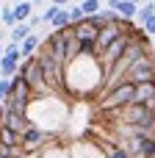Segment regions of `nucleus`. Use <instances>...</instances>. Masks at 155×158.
<instances>
[{
    "mask_svg": "<svg viewBox=\"0 0 155 158\" xmlns=\"http://www.w3.org/2000/svg\"><path fill=\"white\" fill-rule=\"evenodd\" d=\"M22 78H25V83L31 86V92H33V100L36 97H53V89L44 83V75H42V67H39V61H36V56H31V58H25L22 64H19V69H17Z\"/></svg>",
    "mask_w": 155,
    "mask_h": 158,
    "instance_id": "nucleus-1",
    "label": "nucleus"
},
{
    "mask_svg": "<svg viewBox=\"0 0 155 158\" xmlns=\"http://www.w3.org/2000/svg\"><path fill=\"white\" fill-rule=\"evenodd\" d=\"M133 89H136V83L125 81V83L114 86L111 92H105V97H103V103H100V114H108V111H116V108L130 106V103H133Z\"/></svg>",
    "mask_w": 155,
    "mask_h": 158,
    "instance_id": "nucleus-2",
    "label": "nucleus"
},
{
    "mask_svg": "<svg viewBox=\"0 0 155 158\" xmlns=\"http://www.w3.org/2000/svg\"><path fill=\"white\" fill-rule=\"evenodd\" d=\"M50 139V133L42 128V125H36V122H31L22 133H19V150L22 153H33V150H42V144Z\"/></svg>",
    "mask_w": 155,
    "mask_h": 158,
    "instance_id": "nucleus-3",
    "label": "nucleus"
},
{
    "mask_svg": "<svg viewBox=\"0 0 155 158\" xmlns=\"http://www.w3.org/2000/svg\"><path fill=\"white\" fill-rule=\"evenodd\" d=\"M125 81H130V83H155V67H153V58L150 56H144V58H139V61H133L130 67H128V72H125Z\"/></svg>",
    "mask_w": 155,
    "mask_h": 158,
    "instance_id": "nucleus-4",
    "label": "nucleus"
},
{
    "mask_svg": "<svg viewBox=\"0 0 155 158\" xmlns=\"http://www.w3.org/2000/svg\"><path fill=\"white\" fill-rule=\"evenodd\" d=\"M19 64H22V53H19V47H17V44L3 47V56H0V78H11V75H17Z\"/></svg>",
    "mask_w": 155,
    "mask_h": 158,
    "instance_id": "nucleus-5",
    "label": "nucleus"
},
{
    "mask_svg": "<svg viewBox=\"0 0 155 158\" xmlns=\"http://www.w3.org/2000/svg\"><path fill=\"white\" fill-rule=\"evenodd\" d=\"M42 22H50L53 31H64V28L72 25V22H69V8H64V6H50V8L42 14Z\"/></svg>",
    "mask_w": 155,
    "mask_h": 158,
    "instance_id": "nucleus-6",
    "label": "nucleus"
},
{
    "mask_svg": "<svg viewBox=\"0 0 155 158\" xmlns=\"http://www.w3.org/2000/svg\"><path fill=\"white\" fill-rule=\"evenodd\" d=\"M133 103H139V106H147L150 111H155V83H136V89H133Z\"/></svg>",
    "mask_w": 155,
    "mask_h": 158,
    "instance_id": "nucleus-7",
    "label": "nucleus"
},
{
    "mask_svg": "<svg viewBox=\"0 0 155 158\" xmlns=\"http://www.w3.org/2000/svg\"><path fill=\"white\" fill-rule=\"evenodd\" d=\"M0 125H3V128H8V131H14V133H22V131L31 125V119H28V114H14V111H6Z\"/></svg>",
    "mask_w": 155,
    "mask_h": 158,
    "instance_id": "nucleus-8",
    "label": "nucleus"
},
{
    "mask_svg": "<svg viewBox=\"0 0 155 158\" xmlns=\"http://www.w3.org/2000/svg\"><path fill=\"white\" fill-rule=\"evenodd\" d=\"M11 97H19V100H25V103H33V92H31V86L25 83V78L17 72V75H11Z\"/></svg>",
    "mask_w": 155,
    "mask_h": 158,
    "instance_id": "nucleus-9",
    "label": "nucleus"
},
{
    "mask_svg": "<svg viewBox=\"0 0 155 158\" xmlns=\"http://www.w3.org/2000/svg\"><path fill=\"white\" fill-rule=\"evenodd\" d=\"M72 31H75V39H78V42H97V28L89 25V19L72 25Z\"/></svg>",
    "mask_w": 155,
    "mask_h": 158,
    "instance_id": "nucleus-10",
    "label": "nucleus"
},
{
    "mask_svg": "<svg viewBox=\"0 0 155 158\" xmlns=\"http://www.w3.org/2000/svg\"><path fill=\"white\" fill-rule=\"evenodd\" d=\"M36 50H39V39L33 36V31L19 42V53H22V58H31V56H36Z\"/></svg>",
    "mask_w": 155,
    "mask_h": 158,
    "instance_id": "nucleus-11",
    "label": "nucleus"
},
{
    "mask_svg": "<svg viewBox=\"0 0 155 158\" xmlns=\"http://www.w3.org/2000/svg\"><path fill=\"white\" fill-rule=\"evenodd\" d=\"M33 14V3H28V0H22V3H17L14 6V19L17 22H28V17Z\"/></svg>",
    "mask_w": 155,
    "mask_h": 158,
    "instance_id": "nucleus-12",
    "label": "nucleus"
},
{
    "mask_svg": "<svg viewBox=\"0 0 155 158\" xmlns=\"http://www.w3.org/2000/svg\"><path fill=\"white\" fill-rule=\"evenodd\" d=\"M0 147H19V133L0 125Z\"/></svg>",
    "mask_w": 155,
    "mask_h": 158,
    "instance_id": "nucleus-13",
    "label": "nucleus"
},
{
    "mask_svg": "<svg viewBox=\"0 0 155 158\" xmlns=\"http://www.w3.org/2000/svg\"><path fill=\"white\" fill-rule=\"evenodd\" d=\"M28 33H31V25H28V22H17V25L11 28V44L19 47V42H22Z\"/></svg>",
    "mask_w": 155,
    "mask_h": 158,
    "instance_id": "nucleus-14",
    "label": "nucleus"
},
{
    "mask_svg": "<svg viewBox=\"0 0 155 158\" xmlns=\"http://www.w3.org/2000/svg\"><path fill=\"white\" fill-rule=\"evenodd\" d=\"M116 14H119L122 19H133V17L139 14V6H136V3H130V0H122V6L116 8Z\"/></svg>",
    "mask_w": 155,
    "mask_h": 158,
    "instance_id": "nucleus-15",
    "label": "nucleus"
},
{
    "mask_svg": "<svg viewBox=\"0 0 155 158\" xmlns=\"http://www.w3.org/2000/svg\"><path fill=\"white\" fill-rule=\"evenodd\" d=\"M103 153H105V158H130V156H128V150H125L122 144H105Z\"/></svg>",
    "mask_w": 155,
    "mask_h": 158,
    "instance_id": "nucleus-16",
    "label": "nucleus"
},
{
    "mask_svg": "<svg viewBox=\"0 0 155 158\" xmlns=\"http://www.w3.org/2000/svg\"><path fill=\"white\" fill-rule=\"evenodd\" d=\"M139 158H155V136L144 139V147H141V156Z\"/></svg>",
    "mask_w": 155,
    "mask_h": 158,
    "instance_id": "nucleus-17",
    "label": "nucleus"
},
{
    "mask_svg": "<svg viewBox=\"0 0 155 158\" xmlns=\"http://www.w3.org/2000/svg\"><path fill=\"white\" fill-rule=\"evenodd\" d=\"M0 22H3V25H8V28H14V25H17V19H14V8H11V6H6V8L0 11Z\"/></svg>",
    "mask_w": 155,
    "mask_h": 158,
    "instance_id": "nucleus-18",
    "label": "nucleus"
},
{
    "mask_svg": "<svg viewBox=\"0 0 155 158\" xmlns=\"http://www.w3.org/2000/svg\"><path fill=\"white\" fill-rule=\"evenodd\" d=\"M83 19H86V14H83L80 3H78V6H72V8H69V22H72V25H78V22H83Z\"/></svg>",
    "mask_w": 155,
    "mask_h": 158,
    "instance_id": "nucleus-19",
    "label": "nucleus"
},
{
    "mask_svg": "<svg viewBox=\"0 0 155 158\" xmlns=\"http://www.w3.org/2000/svg\"><path fill=\"white\" fill-rule=\"evenodd\" d=\"M80 8H83V14L89 17V14H97L100 11V0H83L80 3Z\"/></svg>",
    "mask_w": 155,
    "mask_h": 158,
    "instance_id": "nucleus-20",
    "label": "nucleus"
},
{
    "mask_svg": "<svg viewBox=\"0 0 155 158\" xmlns=\"http://www.w3.org/2000/svg\"><path fill=\"white\" fill-rule=\"evenodd\" d=\"M153 14H155V3H147V0H144V3L139 6V17L147 19V17H153Z\"/></svg>",
    "mask_w": 155,
    "mask_h": 158,
    "instance_id": "nucleus-21",
    "label": "nucleus"
},
{
    "mask_svg": "<svg viewBox=\"0 0 155 158\" xmlns=\"http://www.w3.org/2000/svg\"><path fill=\"white\" fill-rule=\"evenodd\" d=\"M141 31H144L147 36H155V14L147 17V19H141Z\"/></svg>",
    "mask_w": 155,
    "mask_h": 158,
    "instance_id": "nucleus-22",
    "label": "nucleus"
},
{
    "mask_svg": "<svg viewBox=\"0 0 155 158\" xmlns=\"http://www.w3.org/2000/svg\"><path fill=\"white\" fill-rule=\"evenodd\" d=\"M11 94V78H0V103Z\"/></svg>",
    "mask_w": 155,
    "mask_h": 158,
    "instance_id": "nucleus-23",
    "label": "nucleus"
},
{
    "mask_svg": "<svg viewBox=\"0 0 155 158\" xmlns=\"http://www.w3.org/2000/svg\"><path fill=\"white\" fill-rule=\"evenodd\" d=\"M119 6H122V0H108V8H111V11H116Z\"/></svg>",
    "mask_w": 155,
    "mask_h": 158,
    "instance_id": "nucleus-24",
    "label": "nucleus"
},
{
    "mask_svg": "<svg viewBox=\"0 0 155 158\" xmlns=\"http://www.w3.org/2000/svg\"><path fill=\"white\" fill-rule=\"evenodd\" d=\"M69 3H72V0H53V6H64V8H67Z\"/></svg>",
    "mask_w": 155,
    "mask_h": 158,
    "instance_id": "nucleus-25",
    "label": "nucleus"
},
{
    "mask_svg": "<svg viewBox=\"0 0 155 158\" xmlns=\"http://www.w3.org/2000/svg\"><path fill=\"white\" fill-rule=\"evenodd\" d=\"M3 114H6V108H3V103H0V122H3Z\"/></svg>",
    "mask_w": 155,
    "mask_h": 158,
    "instance_id": "nucleus-26",
    "label": "nucleus"
},
{
    "mask_svg": "<svg viewBox=\"0 0 155 158\" xmlns=\"http://www.w3.org/2000/svg\"><path fill=\"white\" fill-rule=\"evenodd\" d=\"M0 42H3V31H0Z\"/></svg>",
    "mask_w": 155,
    "mask_h": 158,
    "instance_id": "nucleus-27",
    "label": "nucleus"
},
{
    "mask_svg": "<svg viewBox=\"0 0 155 158\" xmlns=\"http://www.w3.org/2000/svg\"><path fill=\"white\" fill-rule=\"evenodd\" d=\"M0 56H3V44H0Z\"/></svg>",
    "mask_w": 155,
    "mask_h": 158,
    "instance_id": "nucleus-28",
    "label": "nucleus"
},
{
    "mask_svg": "<svg viewBox=\"0 0 155 158\" xmlns=\"http://www.w3.org/2000/svg\"><path fill=\"white\" fill-rule=\"evenodd\" d=\"M78 3H83V0H78Z\"/></svg>",
    "mask_w": 155,
    "mask_h": 158,
    "instance_id": "nucleus-29",
    "label": "nucleus"
},
{
    "mask_svg": "<svg viewBox=\"0 0 155 158\" xmlns=\"http://www.w3.org/2000/svg\"><path fill=\"white\" fill-rule=\"evenodd\" d=\"M153 44H155V42H153Z\"/></svg>",
    "mask_w": 155,
    "mask_h": 158,
    "instance_id": "nucleus-30",
    "label": "nucleus"
},
{
    "mask_svg": "<svg viewBox=\"0 0 155 158\" xmlns=\"http://www.w3.org/2000/svg\"><path fill=\"white\" fill-rule=\"evenodd\" d=\"M130 158H133V156H130Z\"/></svg>",
    "mask_w": 155,
    "mask_h": 158,
    "instance_id": "nucleus-31",
    "label": "nucleus"
}]
</instances>
